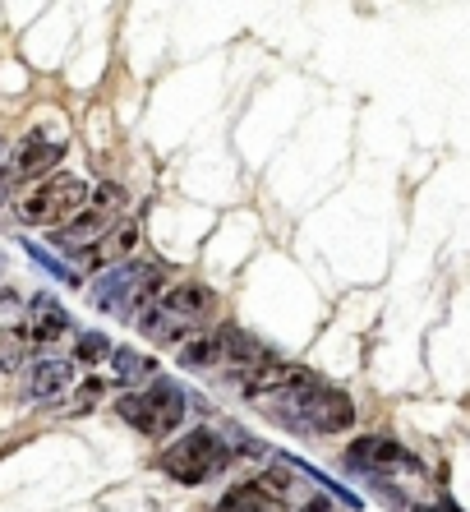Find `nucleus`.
Segmentation results:
<instances>
[{
    "label": "nucleus",
    "mask_w": 470,
    "mask_h": 512,
    "mask_svg": "<svg viewBox=\"0 0 470 512\" xmlns=\"http://www.w3.org/2000/svg\"><path fill=\"white\" fill-rule=\"evenodd\" d=\"M111 370H116L120 383H139L153 374V356H139V351H125V346H116L111 351Z\"/></svg>",
    "instance_id": "4468645a"
},
{
    "label": "nucleus",
    "mask_w": 470,
    "mask_h": 512,
    "mask_svg": "<svg viewBox=\"0 0 470 512\" xmlns=\"http://www.w3.org/2000/svg\"><path fill=\"white\" fill-rule=\"evenodd\" d=\"M33 356V342L24 337V328H0V370H19Z\"/></svg>",
    "instance_id": "2eb2a0df"
},
{
    "label": "nucleus",
    "mask_w": 470,
    "mask_h": 512,
    "mask_svg": "<svg viewBox=\"0 0 470 512\" xmlns=\"http://www.w3.org/2000/svg\"><path fill=\"white\" fill-rule=\"evenodd\" d=\"M134 250H139V222L125 217V222L106 231L97 245L74 254V263H79V268H97V273H111V268H125V263L134 259Z\"/></svg>",
    "instance_id": "9b49d317"
},
{
    "label": "nucleus",
    "mask_w": 470,
    "mask_h": 512,
    "mask_svg": "<svg viewBox=\"0 0 470 512\" xmlns=\"http://www.w3.org/2000/svg\"><path fill=\"white\" fill-rule=\"evenodd\" d=\"M125 208H130V194L120 190V185H111V180H106V185H97L93 199H88V208L74 217L70 227L56 231V250L70 254V259H74V254H83L88 245H97V240H102L111 227H120V222H125Z\"/></svg>",
    "instance_id": "423d86ee"
},
{
    "label": "nucleus",
    "mask_w": 470,
    "mask_h": 512,
    "mask_svg": "<svg viewBox=\"0 0 470 512\" xmlns=\"http://www.w3.org/2000/svg\"><path fill=\"white\" fill-rule=\"evenodd\" d=\"M162 291H166L162 268H153V263H125V268L102 273V282H93V305L106 314H120V319L139 323L162 300Z\"/></svg>",
    "instance_id": "7ed1b4c3"
},
{
    "label": "nucleus",
    "mask_w": 470,
    "mask_h": 512,
    "mask_svg": "<svg viewBox=\"0 0 470 512\" xmlns=\"http://www.w3.org/2000/svg\"><path fill=\"white\" fill-rule=\"evenodd\" d=\"M70 383H74V360H60V356L37 360L24 379V397L28 402H51L56 393H70Z\"/></svg>",
    "instance_id": "ddd939ff"
},
{
    "label": "nucleus",
    "mask_w": 470,
    "mask_h": 512,
    "mask_svg": "<svg viewBox=\"0 0 470 512\" xmlns=\"http://www.w3.org/2000/svg\"><path fill=\"white\" fill-rule=\"evenodd\" d=\"M346 466H351V471H360V476H397V471H420V462H415V457L406 453L397 439H388V434H365V439H355L351 448H346Z\"/></svg>",
    "instance_id": "6e6552de"
},
{
    "label": "nucleus",
    "mask_w": 470,
    "mask_h": 512,
    "mask_svg": "<svg viewBox=\"0 0 470 512\" xmlns=\"http://www.w3.org/2000/svg\"><path fill=\"white\" fill-rule=\"evenodd\" d=\"M420 512H461V508H452V503H434V508H420Z\"/></svg>",
    "instance_id": "a211bd4d"
},
{
    "label": "nucleus",
    "mask_w": 470,
    "mask_h": 512,
    "mask_svg": "<svg viewBox=\"0 0 470 512\" xmlns=\"http://www.w3.org/2000/svg\"><path fill=\"white\" fill-rule=\"evenodd\" d=\"M286 494H291V471L277 466V471H268V476L249 480V485H235L212 512H282Z\"/></svg>",
    "instance_id": "9d476101"
},
{
    "label": "nucleus",
    "mask_w": 470,
    "mask_h": 512,
    "mask_svg": "<svg viewBox=\"0 0 470 512\" xmlns=\"http://www.w3.org/2000/svg\"><path fill=\"white\" fill-rule=\"evenodd\" d=\"M300 512H332V508H328V503H305Z\"/></svg>",
    "instance_id": "6ab92c4d"
},
{
    "label": "nucleus",
    "mask_w": 470,
    "mask_h": 512,
    "mask_svg": "<svg viewBox=\"0 0 470 512\" xmlns=\"http://www.w3.org/2000/svg\"><path fill=\"white\" fill-rule=\"evenodd\" d=\"M88 199H93V185L83 176H74V171H51L47 180H37L33 190L19 194V208H14V217L24 222V227H70L74 217L88 208Z\"/></svg>",
    "instance_id": "f03ea898"
},
{
    "label": "nucleus",
    "mask_w": 470,
    "mask_h": 512,
    "mask_svg": "<svg viewBox=\"0 0 470 512\" xmlns=\"http://www.w3.org/2000/svg\"><path fill=\"white\" fill-rule=\"evenodd\" d=\"M70 333V314H65V305L51 296H33L28 300V314H24V337L37 346H51L60 342V337Z\"/></svg>",
    "instance_id": "f8f14e48"
},
{
    "label": "nucleus",
    "mask_w": 470,
    "mask_h": 512,
    "mask_svg": "<svg viewBox=\"0 0 470 512\" xmlns=\"http://www.w3.org/2000/svg\"><path fill=\"white\" fill-rule=\"evenodd\" d=\"M259 411H263V416H272L277 425H286V429H300V434H337V429H351L355 425L351 393L318 383L314 374H309L305 383L286 388V393L263 397Z\"/></svg>",
    "instance_id": "f257e3e1"
},
{
    "label": "nucleus",
    "mask_w": 470,
    "mask_h": 512,
    "mask_svg": "<svg viewBox=\"0 0 470 512\" xmlns=\"http://www.w3.org/2000/svg\"><path fill=\"white\" fill-rule=\"evenodd\" d=\"M185 393H180L176 383H143V393H130L116 402V416L125 420V425H134L139 434H148V439H162V434H171V429L185 420Z\"/></svg>",
    "instance_id": "39448f33"
},
{
    "label": "nucleus",
    "mask_w": 470,
    "mask_h": 512,
    "mask_svg": "<svg viewBox=\"0 0 470 512\" xmlns=\"http://www.w3.org/2000/svg\"><path fill=\"white\" fill-rule=\"evenodd\" d=\"M157 466L180 485H208L231 466V443L217 429H189L185 439L166 448Z\"/></svg>",
    "instance_id": "20e7f679"
},
{
    "label": "nucleus",
    "mask_w": 470,
    "mask_h": 512,
    "mask_svg": "<svg viewBox=\"0 0 470 512\" xmlns=\"http://www.w3.org/2000/svg\"><path fill=\"white\" fill-rule=\"evenodd\" d=\"M102 393H106V379H83L79 388H74V397H65L56 411H65V416H83L88 406L102 402Z\"/></svg>",
    "instance_id": "dca6fc26"
},
{
    "label": "nucleus",
    "mask_w": 470,
    "mask_h": 512,
    "mask_svg": "<svg viewBox=\"0 0 470 512\" xmlns=\"http://www.w3.org/2000/svg\"><path fill=\"white\" fill-rule=\"evenodd\" d=\"M60 157H65V134L60 130H28L24 139L14 143V153L5 157V167H0V199L19 185L33 190L37 176L47 180V171L56 167Z\"/></svg>",
    "instance_id": "0eeeda50"
},
{
    "label": "nucleus",
    "mask_w": 470,
    "mask_h": 512,
    "mask_svg": "<svg viewBox=\"0 0 470 512\" xmlns=\"http://www.w3.org/2000/svg\"><path fill=\"white\" fill-rule=\"evenodd\" d=\"M111 351H116V346L106 342L102 333L74 337V360H79V365H102V360H111Z\"/></svg>",
    "instance_id": "f3484780"
},
{
    "label": "nucleus",
    "mask_w": 470,
    "mask_h": 512,
    "mask_svg": "<svg viewBox=\"0 0 470 512\" xmlns=\"http://www.w3.org/2000/svg\"><path fill=\"white\" fill-rule=\"evenodd\" d=\"M157 310L162 314H171V319H180V323H189L194 333H208L212 323H217V291L212 286H203V282H171L162 291V300H157Z\"/></svg>",
    "instance_id": "1a4fd4ad"
}]
</instances>
